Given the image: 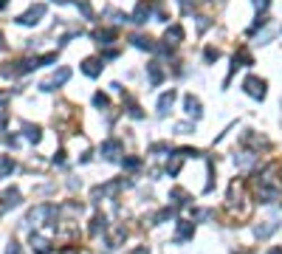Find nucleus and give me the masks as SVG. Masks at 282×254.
Listing matches in <instances>:
<instances>
[{
    "label": "nucleus",
    "instance_id": "obj_1",
    "mask_svg": "<svg viewBox=\"0 0 282 254\" xmlns=\"http://www.w3.org/2000/svg\"><path fill=\"white\" fill-rule=\"evenodd\" d=\"M54 215H57V206H51V203H43V206H37V209L28 212V223H31V226H43L45 220H51Z\"/></svg>",
    "mask_w": 282,
    "mask_h": 254
},
{
    "label": "nucleus",
    "instance_id": "obj_2",
    "mask_svg": "<svg viewBox=\"0 0 282 254\" xmlns=\"http://www.w3.org/2000/svg\"><path fill=\"white\" fill-rule=\"evenodd\" d=\"M243 88H246L248 96H254V99H265V79H260V77H248L246 82H243Z\"/></svg>",
    "mask_w": 282,
    "mask_h": 254
},
{
    "label": "nucleus",
    "instance_id": "obj_3",
    "mask_svg": "<svg viewBox=\"0 0 282 254\" xmlns=\"http://www.w3.org/2000/svg\"><path fill=\"white\" fill-rule=\"evenodd\" d=\"M43 14H45V6H43V3H37V6H31V9L26 11V14H20L17 23H20V26H37Z\"/></svg>",
    "mask_w": 282,
    "mask_h": 254
},
{
    "label": "nucleus",
    "instance_id": "obj_4",
    "mask_svg": "<svg viewBox=\"0 0 282 254\" xmlns=\"http://www.w3.org/2000/svg\"><path fill=\"white\" fill-rule=\"evenodd\" d=\"M152 9H155V3L152 0H141L139 6H136V11H133V23H147V20L152 17Z\"/></svg>",
    "mask_w": 282,
    "mask_h": 254
},
{
    "label": "nucleus",
    "instance_id": "obj_5",
    "mask_svg": "<svg viewBox=\"0 0 282 254\" xmlns=\"http://www.w3.org/2000/svg\"><path fill=\"white\" fill-rule=\"evenodd\" d=\"M181 40H184V28L178 26V23H175V26H169V28H167V34H164V43H167V51H169V48H175V45L181 43Z\"/></svg>",
    "mask_w": 282,
    "mask_h": 254
},
{
    "label": "nucleus",
    "instance_id": "obj_6",
    "mask_svg": "<svg viewBox=\"0 0 282 254\" xmlns=\"http://www.w3.org/2000/svg\"><path fill=\"white\" fill-rule=\"evenodd\" d=\"M68 77H70V71H68V68H62L60 74H54L48 82H43L40 88H43V90H54V88H60V85H65V82H68Z\"/></svg>",
    "mask_w": 282,
    "mask_h": 254
},
{
    "label": "nucleus",
    "instance_id": "obj_7",
    "mask_svg": "<svg viewBox=\"0 0 282 254\" xmlns=\"http://www.w3.org/2000/svg\"><path fill=\"white\" fill-rule=\"evenodd\" d=\"M17 203H20V192H17V189H6V192L0 195V212L11 209V206H17Z\"/></svg>",
    "mask_w": 282,
    "mask_h": 254
},
{
    "label": "nucleus",
    "instance_id": "obj_8",
    "mask_svg": "<svg viewBox=\"0 0 282 254\" xmlns=\"http://www.w3.org/2000/svg\"><path fill=\"white\" fill-rule=\"evenodd\" d=\"M192 235H195V223H192V220H181V223H178L175 240H178V243H184V240H192Z\"/></svg>",
    "mask_w": 282,
    "mask_h": 254
},
{
    "label": "nucleus",
    "instance_id": "obj_9",
    "mask_svg": "<svg viewBox=\"0 0 282 254\" xmlns=\"http://www.w3.org/2000/svg\"><path fill=\"white\" fill-rule=\"evenodd\" d=\"M82 74H85V77H99V74H102V60L88 57V60L82 62Z\"/></svg>",
    "mask_w": 282,
    "mask_h": 254
},
{
    "label": "nucleus",
    "instance_id": "obj_10",
    "mask_svg": "<svg viewBox=\"0 0 282 254\" xmlns=\"http://www.w3.org/2000/svg\"><path fill=\"white\" fill-rule=\"evenodd\" d=\"M119 153H122V144H119V141H105V144H102V156L107 158V161H113V158H119Z\"/></svg>",
    "mask_w": 282,
    "mask_h": 254
},
{
    "label": "nucleus",
    "instance_id": "obj_11",
    "mask_svg": "<svg viewBox=\"0 0 282 254\" xmlns=\"http://www.w3.org/2000/svg\"><path fill=\"white\" fill-rule=\"evenodd\" d=\"M31 249H34L37 254H51V243H48L43 235H31Z\"/></svg>",
    "mask_w": 282,
    "mask_h": 254
},
{
    "label": "nucleus",
    "instance_id": "obj_12",
    "mask_svg": "<svg viewBox=\"0 0 282 254\" xmlns=\"http://www.w3.org/2000/svg\"><path fill=\"white\" fill-rule=\"evenodd\" d=\"M172 102H175V90H167V93L158 99V113H161V116H167L169 110H172Z\"/></svg>",
    "mask_w": 282,
    "mask_h": 254
},
{
    "label": "nucleus",
    "instance_id": "obj_13",
    "mask_svg": "<svg viewBox=\"0 0 282 254\" xmlns=\"http://www.w3.org/2000/svg\"><path fill=\"white\" fill-rule=\"evenodd\" d=\"M184 105H186V113L192 116V119H201L203 110H201V102H198L195 96H186V99H184Z\"/></svg>",
    "mask_w": 282,
    "mask_h": 254
},
{
    "label": "nucleus",
    "instance_id": "obj_14",
    "mask_svg": "<svg viewBox=\"0 0 282 254\" xmlns=\"http://www.w3.org/2000/svg\"><path fill=\"white\" fill-rule=\"evenodd\" d=\"M147 71H150V85H161V82H164V71H161L158 62H150Z\"/></svg>",
    "mask_w": 282,
    "mask_h": 254
},
{
    "label": "nucleus",
    "instance_id": "obj_15",
    "mask_svg": "<svg viewBox=\"0 0 282 254\" xmlns=\"http://www.w3.org/2000/svg\"><path fill=\"white\" fill-rule=\"evenodd\" d=\"M124 235H127V232H124V226H116L113 232H110V237H107V249H116V246L124 240Z\"/></svg>",
    "mask_w": 282,
    "mask_h": 254
},
{
    "label": "nucleus",
    "instance_id": "obj_16",
    "mask_svg": "<svg viewBox=\"0 0 282 254\" xmlns=\"http://www.w3.org/2000/svg\"><path fill=\"white\" fill-rule=\"evenodd\" d=\"M93 40H99V45H107L110 40H116V31H113V28H102V31L93 34Z\"/></svg>",
    "mask_w": 282,
    "mask_h": 254
},
{
    "label": "nucleus",
    "instance_id": "obj_17",
    "mask_svg": "<svg viewBox=\"0 0 282 254\" xmlns=\"http://www.w3.org/2000/svg\"><path fill=\"white\" fill-rule=\"evenodd\" d=\"M133 43H136V48H141V51H152V48H155V43H152L150 37H141V34L133 37Z\"/></svg>",
    "mask_w": 282,
    "mask_h": 254
},
{
    "label": "nucleus",
    "instance_id": "obj_18",
    "mask_svg": "<svg viewBox=\"0 0 282 254\" xmlns=\"http://www.w3.org/2000/svg\"><path fill=\"white\" fill-rule=\"evenodd\" d=\"M169 198H175V201H178V206H186V203L192 201V198L186 195V189H181V186H175V189L169 192Z\"/></svg>",
    "mask_w": 282,
    "mask_h": 254
},
{
    "label": "nucleus",
    "instance_id": "obj_19",
    "mask_svg": "<svg viewBox=\"0 0 282 254\" xmlns=\"http://www.w3.org/2000/svg\"><path fill=\"white\" fill-rule=\"evenodd\" d=\"M274 229H277V223H274V220H265L263 226H257L254 232H257V237H268L274 232Z\"/></svg>",
    "mask_w": 282,
    "mask_h": 254
},
{
    "label": "nucleus",
    "instance_id": "obj_20",
    "mask_svg": "<svg viewBox=\"0 0 282 254\" xmlns=\"http://www.w3.org/2000/svg\"><path fill=\"white\" fill-rule=\"evenodd\" d=\"M23 133H26L28 141H34V144L40 141V127H37V124H34V127H31V124H23Z\"/></svg>",
    "mask_w": 282,
    "mask_h": 254
},
{
    "label": "nucleus",
    "instance_id": "obj_21",
    "mask_svg": "<svg viewBox=\"0 0 282 254\" xmlns=\"http://www.w3.org/2000/svg\"><path fill=\"white\" fill-rule=\"evenodd\" d=\"M172 218H175V206H167V209H161L155 215V223H164V220H172Z\"/></svg>",
    "mask_w": 282,
    "mask_h": 254
},
{
    "label": "nucleus",
    "instance_id": "obj_22",
    "mask_svg": "<svg viewBox=\"0 0 282 254\" xmlns=\"http://www.w3.org/2000/svg\"><path fill=\"white\" fill-rule=\"evenodd\" d=\"M11 169H14V161H11V158H3V161H0V178L9 175Z\"/></svg>",
    "mask_w": 282,
    "mask_h": 254
},
{
    "label": "nucleus",
    "instance_id": "obj_23",
    "mask_svg": "<svg viewBox=\"0 0 282 254\" xmlns=\"http://www.w3.org/2000/svg\"><path fill=\"white\" fill-rule=\"evenodd\" d=\"M99 229H105V215H96V218H93V226H90V235H96Z\"/></svg>",
    "mask_w": 282,
    "mask_h": 254
},
{
    "label": "nucleus",
    "instance_id": "obj_24",
    "mask_svg": "<svg viewBox=\"0 0 282 254\" xmlns=\"http://www.w3.org/2000/svg\"><path fill=\"white\" fill-rule=\"evenodd\" d=\"M93 105H96V107H107V105H110V99H107L105 93H96V96H93Z\"/></svg>",
    "mask_w": 282,
    "mask_h": 254
},
{
    "label": "nucleus",
    "instance_id": "obj_25",
    "mask_svg": "<svg viewBox=\"0 0 282 254\" xmlns=\"http://www.w3.org/2000/svg\"><path fill=\"white\" fill-rule=\"evenodd\" d=\"M76 6L82 9V14H85V17H90V14H93V11H90V3H88V0H76Z\"/></svg>",
    "mask_w": 282,
    "mask_h": 254
},
{
    "label": "nucleus",
    "instance_id": "obj_26",
    "mask_svg": "<svg viewBox=\"0 0 282 254\" xmlns=\"http://www.w3.org/2000/svg\"><path fill=\"white\" fill-rule=\"evenodd\" d=\"M217 57H220V51H217V48H206V62H214Z\"/></svg>",
    "mask_w": 282,
    "mask_h": 254
},
{
    "label": "nucleus",
    "instance_id": "obj_27",
    "mask_svg": "<svg viewBox=\"0 0 282 254\" xmlns=\"http://www.w3.org/2000/svg\"><path fill=\"white\" fill-rule=\"evenodd\" d=\"M139 158H124V167H127V169H139Z\"/></svg>",
    "mask_w": 282,
    "mask_h": 254
},
{
    "label": "nucleus",
    "instance_id": "obj_28",
    "mask_svg": "<svg viewBox=\"0 0 282 254\" xmlns=\"http://www.w3.org/2000/svg\"><path fill=\"white\" fill-rule=\"evenodd\" d=\"M6 254H23V249H20V246L14 243V240H11V243H9V249H6Z\"/></svg>",
    "mask_w": 282,
    "mask_h": 254
},
{
    "label": "nucleus",
    "instance_id": "obj_29",
    "mask_svg": "<svg viewBox=\"0 0 282 254\" xmlns=\"http://www.w3.org/2000/svg\"><path fill=\"white\" fill-rule=\"evenodd\" d=\"M60 254H79V249H76V246H65Z\"/></svg>",
    "mask_w": 282,
    "mask_h": 254
},
{
    "label": "nucleus",
    "instance_id": "obj_30",
    "mask_svg": "<svg viewBox=\"0 0 282 254\" xmlns=\"http://www.w3.org/2000/svg\"><path fill=\"white\" fill-rule=\"evenodd\" d=\"M254 6H257L260 11H265V9H268V0H254Z\"/></svg>",
    "mask_w": 282,
    "mask_h": 254
},
{
    "label": "nucleus",
    "instance_id": "obj_31",
    "mask_svg": "<svg viewBox=\"0 0 282 254\" xmlns=\"http://www.w3.org/2000/svg\"><path fill=\"white\" fill-rule=\"evenodd\" d=\"M271 254H282V249H274V252Z\"/></svg>",
    "mask_w": 282,
    "mask_h": 254
},
{
    "label": "nucleus",
    "instance_id": "obj_32",
    "mask_svg": "<svg viewBox=\"0 0 282 254\" xmlns=\"http://www.w3.org/2000/svg\"><path fill=\"white\" fill-rule=\"evenodd\" d=\"M54 3H65V0H54Z\"/></svg>",
    "mask_w": 282,
    "mask_h": 254
},
{
    "label": "nucleus",
    "instance_id": "obj_33",
    "mask_svg": "<svg viewBox=\"0 0 282 254\" xmlns=\"http://www.w3.org/2000/svg\"><path fill=\"white\" fill-rule=\"evenodd\" d=\"M0 45H3V34H0Z\"/></svg>",
    "mask_w": 282,
    "mask_h": 254
},
{
    "label": "nucleus",
    "instance_id": "obj_34",
    "mask_svg": "<svg viewBox=\"0 0 282 254\" xmlns=\"http://www.w3.org/2000/svg\"><path fill=\"white\" fill-rule=\"evenodd\" d=\"M243 254H248V252H243Z\"/></svg>",
    "mask_w": 282,
    "mask_h": 254
}]
</instances>
